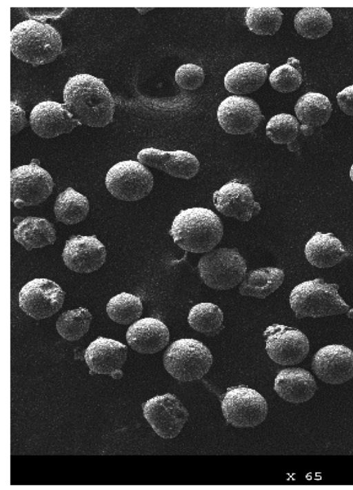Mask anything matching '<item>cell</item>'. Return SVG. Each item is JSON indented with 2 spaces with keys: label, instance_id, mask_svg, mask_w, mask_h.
I'll return each instance as SVG.
<instances>
[{
  "label": "cell",
  "instance_id": "cell-7",
  "mask_svg": "<svg viewBox=\"0 0 353 490\" xmlns=\"http://www.w3.org/2000/svg\"><path fill=\"white\" fill-rule=\"evenodd\" d=\"M105 184L115 198L134 202L152 190L154 178L150 170L139 161L125 160L113 165L105 175Z\"/></svg>",
  "mask_w": 353,
  "mask_h": 490
},
{
  "label": "cell",
  "instance_id": "cell-34",
  "mask_svg": "<svg viewBox=\"0 0 353 490\" xmlns=\"http://www.w3.org/2000/svg\"><path fill=\"white\" fill-rule=\"evenodd\" d=\"M269 81L272 87L279 92L288 93L296 90L303 82L300 61L294 57H289L285 63L273 70Z\"/></svg>",
  "mask_w": 353,
  "mask_h": 490
},
{
  "label": "cell",
  "instance_id": "cell-11",
  "mask_svg": "<svg viewBox=\"0 0 353 490\" xmlns=\"http://www.w3.org/2000/svg\"><path fill=\"white\" fill-rule=\"evenodd\" d=\"M65 296V291L55 282L35 278L21 288L19 305L26 315L39 320L57 313L63 304Z\"/></svg>",
  "mask_w": 353,
  "mask_h": 490
},
{
  "label": "cell",
  "instance_id": "cell-31",
  "mask_svg": "<svg viewBox=\"0 0 353 490\" xmlns=\"http://www.w3.org/2000/svg\"><path fill=\"white\" fill-rule=\"evenodd\" d=\"M106 312L113 322L128 325L137 321L141 316L143 304L138 296L123 292L108 301Z\"/></svg>",
  "mask_w": 353,
  "mask_h": 490
},
{
  "label": "cell",
  "instance_id": "cell-4",
  "mask_svg": "<svg viewBox=\"0 0 353 490\" xmlns=\"http://www.w3.org/2000/svg\"><path fill=\"white\" fill-rule=\"evenodd\" d=\"M339 285L321 278L305 281L292 290L289 302L298 319L341 315L350 309L339 293Z\"/></svg>",
  "mask_w": 353,
  "mask_h": 490
},
{
  "label": "cell",
  "instance_id": "cell-36",
  "mask_svg": "<svg viewBox=\"0 0 353 490\" xmlns=\"http://www.w3.org/2000/svg\"><path fill=\"white\" fill-rule=\"evenodd\" d=\"M64 8H21L26 16L31 19L44 21L47 19H57L66 10Z\"/></svg>",
  "mask_w": 353,
  "mask_h": 490
},
{
  "label": "cell",
  "instance_id": "cell-41",
  "mask_svg": "<svg viewBox=\"0 0 353 490\" xmlns=\"http://www.w3.org/2000/svg\"><path fill=\"white\" fill-rule=\"evenodd\" d=\"M350 177L352 182H353V164L351 166L350 169Z\"/></svg>",
  "mask_w": 353,
  "mask_h": 490
},
{
  "label": "cell",
  "instance_id": "cell-14",
  "mask_svg": "<svg viewBox=\"0 0 353 490\" xmlns=\"http://www.w3.org/2000/svg\"><path fill=\"white\" fill-rule=\"evenodd\" d=\"M312 369L325 383H345L353 378V351L343 344L325 346L314 354Z\"/></svg>",
  "mask_w": 353,
  "mask_h": 490
},
{
  "label": "cell",
  "instance_id": "cell-23",
  "mask_svg": "<svg viewBox=\"0 0 353 490\" xmlns=\"http://www.w3.org/2000/svg\"><path fill=\"white\" fill-rule=\"evenodd\" d=\"M304 253L310 264L321 268L333 267L348 255L339 238L321 232L315 233L307 241Z\"/></svg>",
  "mask_w": 353,
  "mask_h": 490
},
{
  "label": "cell",
  "instance_id": "cell-30",
  "mask_svg": "<svg viewBox=\"0 0 353 490\" xmlns=\"http://www.w3.org/2000/svg\"><path fill=\"white\" fill-rule=\"evenodd\" d=\"M266 135L274 144H285L289 150L296 152V143L300 132V123L293 115L280 113L272 117L266 124Z\"/></svg>",
  "mask_w": 353,
  "mask_h": 490
},
{
  "label": "cell",
  "instance_id": "cell-10",
  "mask_svg": "<svg viewBox=\"0 0 353 490\" xmlns=\"http://www.w3.org/2000/svg\"><path fill=\"white\" fill-rule=\"evenodd\" d=\"M270 358L283 366L301 363L307 355L310 342L300 330L283 324L268 326L263 333Z\"/></svg>",
  "mask_w": 353,
  "mask_h": 490
},
{
  "label": "cell",
  "instance_id": "cell-12",
  "mask_svg": "<svg viewBox=\"0 0 353 490\" xmlns=\"http://www.w3.org/2000/svg\"><path fill=\"white\" fill-rule=\"evenodd\" d=\"M143 413L155 433L164 439L177 436L189 416L185 406L172 393L149 399L143 404Z\"/></svg>",
  "mask_w": 353,
  "mask_h": 490
},
{
  "label": "cell",
  "instance_id": "cell-22",
  "mask_svg": "<svg viewBox=\"0 0 353 490\" xmlns=\"http://www.w3.org/2000/svg\"><path fill=\"white\" fill-rule=\"evenodd\" d=\"M294 112L301 124V133L305 136H310L316 128L328 121L332 107L325 95L319 92H309L297 100Z\"/></svg>",
  "mask_w": 353,
  "mask_h": 490
},
{
  "label": "cell",
  "instance_id": "cell-35",
  "mask_svg": "<svg viewBox=\"0 0 353 490\" xmlns=\"http://www.w3.org/2000/svg\"><path fill=\"white\" fill-rule=\"evenodd\" d=\"M174 77L180 88L187 90H194L202 86L205 79V73L199 66L185 63L178 68Z\"/></svg>",
  "mask_w": 353,
  "mask_h": 490
},
{
  "label": "cell",
  "instance_id": "cell-26",
  "mask_svg": "<svg viewBox=\"0 0 353 490\" xmlns=\"http://www.w3.org/2000/svg\"><path fill=\"white\" fill-rule=\"evenodd\" d=\"M285 277L282 269L263 267L249 271L240 283L241 295L265 299L283 284Z\"/></svg>",
  "mask_w": 353,
  "mask_h": 490
},
{
  "label": "cell",
  "instance_id": "cell-15",
  "mask_svg": "<svg viewBox=\"0 0 353 490\" xmlns=\"http://www.w3.org/2000/svg\"><path fill=\"white\" fill-rule=\"evenodd\" d=\"M215 208L221 214L248 222L259 213L261 206L254 200V194L247 184L230 181L212 194Z\"/></svg>",
  "mask_w": 353,
  "mask_h": 490
},
{
  "label": "cell",
  "instance_id": "cell-9",
  "mask_svg": "<svg viewBox=\"0 0 353 490\" xmlns=\"http://www.w3.org/2000/svg\"><path fill=\"white\" fill-rule=\"evenodd\" d=\"M223 415L228 423L237 428L254 427L268 415L265 399L256 390L239 386L229 388L221 401Z\"/></svg>",
  "mask_w": 353,
  "mask_h": 490
},
{
  "label": "cell",
  "instance_id": "cell-3",
  "mask_svg": "<svg viewBox=\"0 0 353 490\" xmlns=\"http://www.w3.org/2000/svg\"><path fill=\"white\" fill-rule=\"evenodd\" d=\"M10 49L17 59L37 66L57 59L62 51V39L52 26L28 19L11 30Z\"/></svg>",
  "mask_w": 353,
  "mask_h": 490
},
{
  "label": "cell",
  "instance_id": "cell-27",
  "mask_svg": "<svg viewBox=\"0 0 353 490\" xmlns=\"http://www.w3.org/2000/svg\"><path fill=\"white\" fill-rule=\"evenodd\" d=\"M90 210L88 198L71 187L57 196L54 205V214L57 221L73 225L84 220Z\"/></svg>",
  "mask_w": 353,
  "mask_h": 490
},
{
  "label": "cell",
  "instance_id": "cell-6",
  "mask_svg": "<svg viewBox=\"0 0 353 490\" xmlns=\"http://www.w3.org/2000/svg\"><path fill=\"white\" fill-rule=\"evenodd\" d=\"M197 268L203 283L216 290L234 288L247 273L245 259L234 248H219L205 253L199 259Z\"/></svg>",
  "mask_w": 353,
  "mask_h": 490
},
{
  "label": "cell",
  "instance_id": "cell-16",
  "mask_svg": "<svg viewBox=\"0 0 353 490\" xmlns=\"http://www.w3.org/2000/svg\"><path fill=\"white\" fill-rule=\"evenodd\" d=\"M106 249L95 235H72L66 240L62 253L63 262L70 270L90 273L105 263Z\"/></svg>",
  "mask_w": 353,
  "mask_h": 490
},
{
  "label": "cell",
  "instance_id": "cell-18",
  "mask_svg": "<svg viewBox=\"0 0 353 490\" xmlns=\"http://www.w3.org/2000/svg\"><path fill=\"white\" fill-rule=\"evenodd\" d=\"M30 125L34 133L42 138H53L70 133L81 125L64 104L44 101L31 110Z\"/></svg>",
  "mask_w": 353,
  "mask_h": 490
},
{
  "label": "cell",
  "instance_id": "cell-8",
  "mask_svg": "<svg viewBox=\"0 0 353 490\" xmlns=\"http://www.w3.org/2000/svg\"><path fill=\"white\" fill-rule=\"evenodd\" d=\"M54 183L50 173L37 164L22 165L10 173V199L17 208L37 206L52 193Z\"/></svg>",
  "mask_w": 353,
  "mask_h": 490
},
{
  "label": "cell",
  "instance_id": "cell-1",
  "mask_svg": "<svg viewBox=\"0 0 353 490\" xmlns=\"http://www.w3.org/2000/svg\"><path fill=\"white\" fill-rule=\"evenodd\" d=\"M63 101L81 125L101 128L110 124L115 101L103 80L89 74H78L68 80Z\"/></svg>",
  "mask_w": 353,
  "mask_h": 490
},
{
  "label": "cell",
  "instance_id": "cell-17",
  "mask_svg": "<svg viewBox=\"0 0 353 490\" xmlns=\"http://www.w3.org/2000/svg\"><path fill=\"white\" fill-rule=\"evenodd\" d=\"M128 357V347L115 340L98 337L85 351L84 358L90 375H108L114 379L123 377L122 368Z\"/></svg>",
  "mask_w": 353,
  "mask_h": 490
},
{
  "label": "cell",
  "instance_id": "cell-25",
  "mask_svg": "<svg viewBox=\"0 0 353 490\" xmlns=\"http://www.w3.org/2000/svg\"><path fill=\"white\" fill-rule=\"evenodd\" d=\"M14 237L26 250L53 244L57 239L54 225L45 218L29 216L22 219L14 230Z\"/></svg>",
  "mask_w": 353,
  "mask_h": 490
},
{
  "label": "cell",
  "instance_id": "cell-29",
  "mask_svg": "<svg viewBox=\"0 0 353 490\" xmlns=\"http://www.w3.org/2000/svg\"><path fill=\"white\" fill-rule=\"evenodd\" d=\"M188 322L194 330L208 336H215L223 329V313L217 305L201 302L190 310Z\"/></svg>",
  "mask_w": 353,
  "mask_h": 490
},
{
  "label": "cell",
  "instance_id": "cell-32",
  "mask_svg": "<svg viewBox=\"0 0 353 490\" xmlns=\"http://www.w3.org/2000/svg\"><path fill=\"white\" fill-rule=\"evenodd\" d=\"M92 315L86 308H77L63 312L56 322L58 333L68 341H77L89 331Z\"/></svg>",
  "mask_w": 353,
  "mask_h": 490
},
{
  "label": "cell",
  "instance_id": "cell-40",
  "mask_svg": "<svg viewBox=\"0 0 353 490\" xmlns=\"http://www.w3.org/2000/svg\"><path fill=\"white\" fill-rule=\"evenodd\" d=\"M347 315L349 318L353 319V308L348 311Z\"/></svg>",
  "mask_w": 353,
  "mask_h": 490
},
{
  "label": "cell",
  "instance_id": "cell-2",
  "mask_svg": "<svg viewBox=\"0 0 353 490\" xmlns=\"http://www.w3.org/2000/svg\"><path fill=\"white\" fill-rule=\"evenodd\" d=\"M169 233L181 249L204 253L213 250L221 240L223 226L212 210L192 207L180 210L175 216Z\"/></svg>",
  "mask_w": 353,
  "mask_h": 490
},
{
  "label": "cell",
  "instance_id": "cell-19",
  "mask_svg": "<svg viewBox=\"0 0 353 490\" xmlns=\"http://www.w3.org/2000/svg\"><path fill=\"white\" fill-rule=\"evenodd\" d=\"M137 159L145 166L183 179L194 177L200 168L196 156L182 150L165 151L152 147L145 148L138 153Z\"/></svg>",
  "mask_w": 353,
  "mask_h": 490
},
{
  "label": "cell",
  "instance_id": "cell-24",
  "mask_svg": "<svg viewBox=\"0 0 353 490\" xmlns=\"http://www.w3.org/2000/svg\"><path fill=\"white\" fill-rule=\"evenodd\" d=\"M268 63L248 61L236 65L225 75V89L235 95H246L257 90L268 77Z\"/></svg>",
  "mask_w": 353,
  "mask_h": 490
},
{
  "label": "cell",
  "instance_id": "cell-39",
  "mask_svg": "<svg viewBox=\"0 0 353 490\" xmlns=\"http://www.w3.org/2000/svg\"><path fill=\"white\" fill-rule=\"evenodd\" d=\"M136 9H137L141 14H145V13H146L148 11H149V10H152L153 8H136Z\"/></svg>",
  "mask_w": 353,
  "mask_h": 490
},
{
  "label": "cell",
  "instance_id": "cell-21",
  "mask_svg": "<svg viewBox=\"0 0 353 490\" xmlns=\"http://www.w3.org/2000/svg\"><path fill=\"white\" fill-rule=\"evenodd\" d=\"M317 389L313 375L301 368H287L279 372L274 389L283 400L294 404L308 401Z\"/></svg>",
  "mask_w": 353,
  "mask_h": 490
},
{
  "label": "cell",
  "instance_id": "cell-13",
  "mask_svg": "<svg viewBox=\"0 0 353 490\" xmlns=\"http://www.w3.org/2000/svg\"><path fill=\"white\" fill-rule=\"evenodd\" d=\"M263 118L255 101L238 95L225 98L217 110V119L220 126L230 135L252 133Z\"/></svg>",
  "mask_w": 353,
  "mask_h": 490
},
{
  "label": "cell",
  "instance_id": "cell-37",
  "mask_svg": "<svg viewBox=\"0 0 353 490\" xmlns=\"http://www.w3.org/2000/svg\"><path fill=\"white\" fill-rule=\"evenodd\" d=\"M11 135L19 133L28 125L25 111L14 101L10 103Z\"/></svg>",
  "mask_w": 353,
  "mask_h": 490
},
{
  "label": "cell",
  "instance_id": "cell-38",
  "mask_svg": "<svg viewBox=\"0 0 353 490\" xmlns=\"http://www.w3.org/2000/svg\"><path fill=\"white\" fill-rule=\"evenodd\" d=\"M336 100L340 109L345 114L353 117V84L338 92Z\"/></svg>",
  "mask_w": 353,
  "mask_h": 490
},
{
  "label": "cell",
  "instance_id": "cell-33",
  "mask_svg": "<svg viewBox=\"0 0 353 490\" xmlns=\"http://www.w3.org/2000/svg\"><path fill=\"white\" fill-rule=\"evenodd\" d=\"M283 16L278 8H248L245 22L248 29L256 35H273L279 30Z\"/></svg>",
  "mask_w": 353,
  "mask_h": 490
},
{
  "label": "cell",
  "instance_id": "cell-20",
  "mask_svg": "<svg viewBox=\"0 0 353 490\" xmlns=\"http://www.w3.org/2000/svg\"><path fill=\"white\" fill-rule=\"evenodd\" d=\"M126 341L130 348L142 354H154L168 344L167 326L154 317H144L132 323L127 330Z\"/></svg>",
  "mask_w": 353,
  "mask_h": 490
},
{
  "label": "cell",
  "instance_id": "cell-28",
  "mask_svg": "<svg viewBox=\"0 0 353 490\" xmlns=\"http://www.w3.org/2000/svg\"><path fill=\"white\" fill-rule=\"evenodd\" d=\"M294 26L301 37L317 39L326 35L332 28L331 14L322 8H304L295 15Z\"/></svg>",
  "mask_w": 353,
  "mask_h": 490
},
{
  "label": "cell",
  "instance_id": "cell-5",
  "mask_svg": "<svg viewBox=\"0 0 353 490\" xmlns=\"http://www.w3.org/2000/svg\"><path fill=\"white\" fill-rule=\"evenodd\" d=\"M212 361L209 349L193 338L174 341L163 355V365L167 372L181 382L201 379L210 370Z\"/></svg>",
  "mask_w": 353,
  "mask_h": 490
}]
</instances>
